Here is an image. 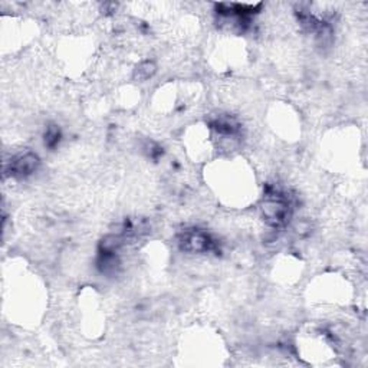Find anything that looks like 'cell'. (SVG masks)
Wrapping results in <instances>:
<instances>
[{"mask_svg": "<svg viewBox=\"0 0 368 368\" xmlns=\"http://www.w3.org/2000/svg\"><path fill=\"white\" fill-rule=\"evenodd\" d=\"M260 210H262V216L265 219V222L275 228L286 225L292 214L290 202L279 190L269 191L265 196V200L262 203Z\"/></svg>", "mask_w": 368, "mask_h": 368, "instance_id": "cell-1", "label": "cell"}, {"mask_svg": "<svg viewBox=\"0 0 368 368\" xmlns=\"http://www.w3.org/2000/svg\"><path fill=\"white\" fill-rule=\"evenodd\" d=\"M179 244L184 252H190V253L210 252L216 248V242L206 232L199 229L183 232V235L179 239Z\"/></svg>", "mask_w": 368, "mask_h": 368, "instance_id": "cell-2", "label": "cell"}, {"mask_svg": "<svg viewBox=\"0 0 368 368\" xmlns=\"http://www.w3.org/2000/svg\"><path fill=\"white\" fill-rule=\"evenodd\" d=\"M39 167V159L36 154L28 152V153H22L17 154L10 160L9 164V173L13 177L24 179L31 175H34L35 171Z\"/></svg>", "mask_w": 368, "mask_h": 368, "instance_id": "cell-3", "label": "cell"}, {"mask_svg": "<svg viewBox=\"0 0 368 368\" xmlns=\"http://www.w3.org/2000/svg\"><path fill=\"white\" fill-rule=\"evenodd\" d=\"M156 72V66L153 62L150 61H145L142 64H140L135 69V78L137 80H149L153 77V73Z\"/></svg>", "mask_w": 368, "mask_h": 368, "instance_id": "cell-4", "label": "cell"}, {"mask_svg": "<svg viewBox=\"0 0 368 368\" xmlns=\"http://www.w3.org/2000/svg\"><path fill=\"white\" fill-rule=\"evenodd\" d=\"M59 140H61V131H59V128H57V127H49L47 131H46V134H45V144L47 147H51V149H54V147L58 145Z\"/></svg>", "mask_w": 368, "mask_h": 368, "instance_id": "cell-5", "label": "cell"}]
</instances>
